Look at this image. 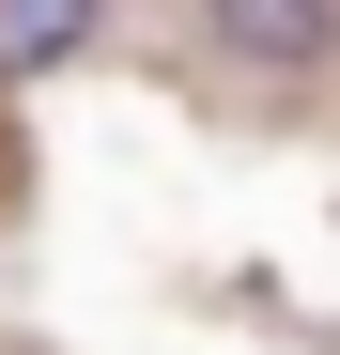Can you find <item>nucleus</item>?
<instances>
[{"instance_id": "1", "label": "nucleus", "mask_w": 340, "mask_h": 355, "mask_svg": "<svg viewBox=\"0 0 340 355\" xmlns=\"http://www.w3.org/2000/svg\"><path fill=\"white\" fill-rule=\"evenodd\" d=\"M186 46L294 93V78H340V0H186Z\"/></svg>"}, {"instance_id": "2", "label": "nucleus", "mask_w": 340, "mask_h": 355, "mask_svg": "<svg viewBox=\"0 0 340 355\" xmlns=\"http://www.w3.org/2000/svg\"><path fill=\"white\" fill-rule=\"evenodd\" d=\"M108 46V0H0V93H31V78H62Z\"/></svg>"}]
</instances>
